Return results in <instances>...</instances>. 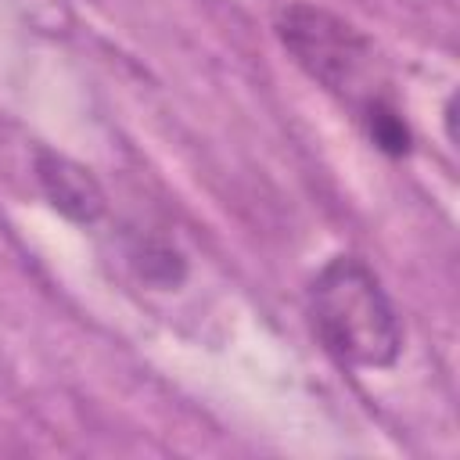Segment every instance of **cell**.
I'll return each instance as SVG.
<instances>
[{
  "label": "cell",
  "instance_id": "obj_1",
  "mask_svg": "<svg viewBox=\"0 0 460 460\" xmlns=\"http://www.w3.org/2000/svg\"><path fill=\"white\" fill-rule=\"evenodd\" d=\"M309 316L323 349L359 370L392 367L402 352V323L377 273L356 255H334L309 284Z\"/></svg>",
  "mask_w": 460,
  "mask_h": 460
},
{
  "label": "cell",
  "instance_id": "obj_5",
  "mask_svg": "<svg viewBox=\"0 0 460 460\" xmlns=\"http://www.w3.org/2000/svg\"><path fill=\"white\" fill-rule=\"evenodd\" d=\"M359 119H363V126H367V133H370V140H374L377 151H385V155H392V158L410 155V144H413L410 126L402 122V115H399L385 97L363 104V108H359Z\"/></svg>",
  "mask_w": 460,
  "mask_h": 460
},
{
  "label": "cell",
  "instance_id": "obj_4",
  "mask_svg": "<svg viewBox=\"0 0 460 460\" xmlns=\"http://www.w3.org/2000/svg\"><path fill=\"white\" fill-rule=\"evenodd\" d=\"M129 262L137 270L140 280L155 284V288H176L187 277V259L183 252L162 237V234H133L129 241Z\"/></svg>",
  "mask_w": 460,
  "mask_h": 460
},
{
  "label": "cell",
  "instance_id": "obj_2",
  "mask_svg": "<svg viewBox=\"0 0 460 460\" xmlns=\"http://www.w3.org/2000/svg\"><path fill=\"white\" fill-rule=\"evenodd\" d=\"M277 36L295 65L323 90L363 108L377 101V50L345 18L316 4H288L277 14Z\"/></svg>",
  "mask_w": 460,
  "mask_h": 460
},
{
  "label": "cell",
  "instance_id": "obj_3",
  "mask_svg": "<svg viewBox=\"0 0 460 460\" xmlns=\"http://www.w3.org/2000/svg\"><path fill=\"white\" fill-rule=\"evenodd\" d=\"M32 169H36V183L43 190V198L72 223L79 226H93L104 208H108V198H104V187L97 183V176L72 162L68 155H58L50 147H40L36 158H32Z\"/></svg>",
  "mask_w": 460,
  "mask_h": 460
}]
</instances>
